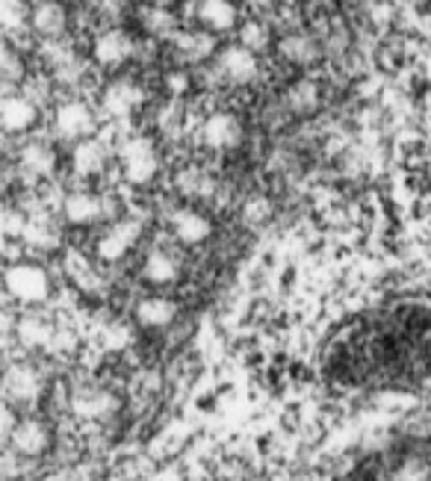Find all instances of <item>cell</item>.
<instances>
[{"label": "cell", "instance_id": "obj_1", "mask_svg": "<svg viewBox=\"0 0 431 481\" xmlns=\"http://www.w3.org/2000/svg\"><path fill=\"white\" fill-rule=\"evenodd\" d=\"M121 172L136 186H145L157 177L160 157L148 136H133L121 145Z\"/></svg>", "mask_w": 431, "mask_h": 481}, {"label": "cell", "instance_id": "obj_2", "mask_svg": "<svg viewBox=\"0 0 431 481\" xmlns=\"http://www.w3.org/2000/svg\"><path fill=\"white\" fill-rule=\"evenodd\" d=\"M6 289L12 298L24 301V305H39L50 293V277L36 263H16L6 269Z\"/></svg>", "mask_w": 431, "mask_h": 481}, {"label": "cell", "instance_id": "obj_3", "mask_svg": "<svg viewBox=\"0 0 431 481\" xmlns=\"http://www.w3.org/2000/svg\"><path fill=\"white\" fill-rule=\"evenodd\" d=\"M54 128L57 136L68 139V142H83V139H92L95 133V116L83 100H66L59 110H57V119H54Z\"/></svg>", "mask_w": 431, "mask_h": 481}, {"label": "cell", "instance_id": "obj_4", "mask_svg": "<svg viewBox=\"0 0 431 481\" xmlns=\"http://www.w3.org/2000/svg\"><path fill=\"white\" fill-rule=\"evenodd\" d=\"M133 39H131V33L128 30H121V27H110L104 30L95 39L92 45V54H95V62L98 66H104V68H119L124 66L131 57H133Z\"/></svg>", "mask_w": 431, "mask_h": 481}, {"label": "cell", "instance_id": "obj_5", "mask_svg": "<svg viewBox=\"0 0 431 481\" xmlns=\"http://www.w3.org/2000/svg\"><path fill=\"white\" fill-rule=\"evenodd\" d=\"M201 139L205 145L213 151H227L237 148L239 139H243V121H239L234 112H213L201 128Z\"/></svg>", "mask_w": 431, "mask_h": 481}, {"label": "cell", "instance_id": "obj_6", "mask_svg": "<svg viewBox=\"0 0 431 481\" xmlns=\"http://www.w3.org/2000/svg\"><path fill=\"white\" fill-rule=\"evenodd\" d=\"M139 234H142V225L133 222V219H124V222H119V225H112L110 231L100 236V243H98V257L107 260V263L121 260V257L128 255V251L136 246Z\"/></svg>", "mask_w": 431, "mask_h": 481}, {"label": "cell", "instance_id": "obj_7", "mask_svg": "<svg viewBox=\"0 0 431 481\" xmlns=\"http://www.w3.org/2000/svg\"><path fill=\"white\" fill-rule=\"evenodd\" d=\"M219 71L237 86H246L258 78V54L243 45H231L219 54Z\"/></svg>", "mask_w": 431, "mask_h": 481}, {"label": "cell", "instance_id": "obj_8", "mask_svg": "<svg viewBox=\"0 0 431 481\" xmlns=\"http://www.w3.org/2000/svg\"><path fill=\"white\" fill-rule=\"evenodd\" d=\"M142 100H145L142 86H136L133 80H116L104 92V110L112 119H128L142 107Z\"/></svg>", "mask_w": 431, "mask_h": 481}, {"label": "cell", "instance_id": "obj_9", "mask_svg": "<svg viewBox=\"0 0 431 481\" xmlns=\"http://www.w3.org/2000/svg\"><path fill=\"white\" fill-rule=\"evenodd\" d=\"M9 443L21 458H39V455L50 446V432L39 420H21L18 425H12Z\"/></svg>", "mask_w": 431, "mask_h": 481}, {"label": "cell", "instance_id": "obj_10", "mask_svg": "<svg viewBox=\"0 0 431 481\" xmlns=\"http://www.w3.org/2000/svg\"><path fill=\"white\" fill-rule=\"evenodd\" d=\"M36 119H39L36 104L24 95H9V98H4V104H0V124H4L6 133L30 131L36 124Z\"/></svg>", "mask_w": 431, "mask_h": 481}, {"label": "cell", "instance_id": "obj_11", "mask_svg": "<svg viewBox=\"0 0 431 481\" xmlns=\"http://www.w3.org/2000/svg\"><path fill=\"white\" fill-rule=\"evenodd\" d=\"M30 24L42 39H59L68 27V12L59 0H42V4H36Z\"/></svg>", "mask_w": 431, "mask_h": 481}, {"label": "cell", "instance_id": "obj_12", "mask_svg": "<svg viewBox=\"0 0 431 481\" xmlns=\"http://www.w3.org/2000/svg\"><path fill=\"white\" fill-rule=\"evenodd\" d=\"M172 231L184 246H198V243H205V239H210L213 225L205 213L186 207V210H177L172 216Z\"/></svg>", "mask_w": 431, "mask_h": 481}, {"label": "cell", "instance_id": "obj_13", "mask_svg": "<svg viewBox=\"0 0 431 481\" xmlns=\"http://www.w3.org/2000/svg\"><path fill=\"white\" fill-rule=\"evenodd\" d=\"M62 213H66V219L71 225H95L104 219V213H107V204H104V198H98L92 193H74L66 198V204H62Z\"/></svg>", "mask_w": 431, "mask_h": 481}, {"label": "cell", "instance_id": "obj_14", "mask_svg": "<svg viewBox=\"0 0 431 481\" xmlns=\"http://www.w3.org/2000/svg\"><path fill=\"white\" fill-rule=\"evenodd\" d=\"M177 301L166 298V296H154V298H142L136 305V322L142 328H166L177 319Z\"/></svg>", "mask_w": 431, "mask_h": 481}, {"label": "cell", "instance_id": "obj_15", "mask_svg": "<svg viewBox=\"0 0 431 481\" xmlns=\"http://www.w3.org/2000/svg\"><path fill=\"white\" fill-rule=\"evenodd\" d=\"M198 21L205 24L207 33H227L237 27V6L231 0H201Z\"/></svg>", "mask_w": 431, "mask_h": 481}, {"label": "cell", "instance_id": "obj_16", "mask_svg": "<svg viewBox=\"0 0 431 481\" xmlns=\"http://www.w3.org/2000/svg\"><path fill=\"white\" fill-rule=\"evenodd\" d=\"M104 162H107V154L98 139H83V142H78L71 151V169L78 177H95L104 169Z\"/></svg>", "mask_w": 431, "mask_h": 481}, {"label": "cell", "instance_id": "obj_17", "mask_svg": "<svg viewBox=\"0 0 431 481\" xmlns=\"http://www.w3.org/2000/svg\"><path fill=\"white\" fill-rule=\"evenodd\" d=\"M172 45H174V54L181 57L184 62H205L207 57H213V33H177L172 36Z\"/></svg>", "mask_w": 431, "mask_h": 481}, {"label": "cell", "instance_id": "obj_18", "mask_svg": "<svg viewBox=\"0 0 431 481\" xmlns=\"http://www.w3.org/2000/svg\"><path fill=\"white\" fill-rule=\"evenodd\" d=\"M21 169L33 174V177H47L57 172V151L50 148L47 142H30L21 148Z\"/></svg>", "mask_w": 431, "mask_h": 481}, {"label": "cell", "instance_id": "obj_19", "mask_svg": "<svg viewBox=\"0 0 431 481\" xmlns=\"http://www.w3.org/2000/svg\"><path fill=\"white\" fill-rule=\"evenodd\" d=\"M177 275H181V266L177 260L169 255V251H151L145 266H142V277L148 284H157V287H166V284H174Z\"/></svg>", "mask_w": 431, "mask_h": 481}, {"label": "cell", "instance_id": "obj_20", "mask_svg": "<svg viewBox=\"0 0 431 481\" xmlns=\"http://www.w3.org/2000/svg\"><path fill=\"white\" fill-rule=\"evenodd\" d=\"M278 50H281L284 59L296 62V66H310V62H316V57H320V45L304 33L287 36V39H281V45H278Z\"/></svg>", "mask_w": 431, "mask_h": 481}, {"label": "cell", "instance_id": "obj_21", "mask_svg": "<svg viewBox=\"0 0 431 481\" xmlns=\"http://www.w3.org/2000/svg\"><path fill=\"white\" fill-rule=\"evenodd\" d=\"M6 393L16 402H33L36 396H39V378H36L33 370L16 366V370L6 372Z\"/></svg>", "mask_w": 431, "mask_h": 481}, {"label": "cell", "instance_id": "obj_22", "mask_svg": "<svg viewBox=\"0 0 431 481\" xmlns=\"http://www.w3.org/2000/svg\"><path fill=\"white\" fill-rule=\"evenodd\" d=\"M320 104V86L313 80H299L287 89V107L296 112V116H308Z\"/></svg>", "mask_w": 431, "mask_h": 481}, {"label": "cell", "instance_id": "obj_23", "mask_svg": "<svg viewBox=\"0 0 431 481\" xmlns=\"http://www.w3.org/2000/svg\"><path fill=\"white\" fill-rule=\"evenodd\" d=\"M21 236L27 239L33 248H57L59 246V231L47 219H30L21 225Z\"/></svg>", "mask_w": 431, "mask_h": 481}, {"label": "cell", "instance_id": "obj_24", "mask_svg": "<svg viewBox=\"0 0 431 481\" xmlns=\"http://www.w3.org/2000/svg\"><path fill=\"white\" fill-rule=\"evenodd\" d=\"M177 189L184 195H207L213 189V181L201 169H184L177 174Z\"/></svg>", "mask_w": 431, "mask_h": 481}, {"label": "cell", "instance_id": "obj_25", "mask_svg": "<svg viewBox=\"0 0 431 481\" xmlns=\"http://www.w3.org/2000/svg\"><path fill=\"white\" fill-rule=\"evenodd\" d=\"M239 45L255 50V54L258 50H266V45H269V27L263 21H246L239 27Z\"/></svg>", "mask_w": 431, "mask_h": 481}, {"label": "cell", "instance_id": "obj_26", "mask_svg": "<svg viewBox=\"0 0 431 481\" xmlns=\"http://www.w3.org/2000/svg\"><path fill=\"white\" fill-rule=\"evenodd\" d=\"M33 12H27V0H0V21L6 30H18Z\"/></svg>", "mask_w": 431, "mask_h": 481}, {"label": "cell", "instance_id": "obj_27", "mask_svg": "<svg viewBox=\"0 0 431 481\" xmlns=\"http://www.w3.org/2000/svg\"><path fill=\"white\" fill-rule=\"evenodd\" d=\"M92 9L107 21H119L128 12V0H92Z\"/></svg>", "mask_w": 431, "mask_h": 481}, {"label": "cell", "instance_id": "obj_28", "mask_svg": "<svg viewBox=\"0 0 431 481\" xmlns=\"http://www.w3.org/2000/svg\"><path fill=\"white\" fill-rule=\"evenodd\" d=\"M24 74V62L16 57V50L12 47H4V80H18Z\"/></svg>", "mask_w": 431, "mask_h": 481}, {"label": "cell", "instance_id": "obj_29", "mask_svg": "<svg viewBox=\"0 0 431 481\" xmlns=\"http://www.w3.org/2000/svg\"><path fill=\"white\" fill-rule=\"evenodd\" d=\"M393 481H428V473L420 464H405L402 470L393 476Z\"/></svg>", "mask_w": 431, "mask_h": 481}, {"label": "cell", "instance_id": "obj_30", "mask_svg": "<svg viewBox=\"0 0 431 481\" xmlns=\"http://www.w3.org/2000/svg\"><path fill=\"white\" fill-rule=\"evenodd\" d=\"M248 4H251V6H258V9H266V6L272 4V0H248Z\"/></svg>", "mask_w": 431, "mask_h": 481}, {"label": "cell", "instance_id": "obj_31", "mask_svg": "<svg viewBox=\"0 0 431 481\" xmlns=\"http://www.w3.org/2000/svg\"><path fill=\"white\" fill-rule=\"evenodd\" d=\"M154 6H166V4H172V0H151Z\"/></svg>", "mask_w": 431, "mask_h": 481}]
</instances>
